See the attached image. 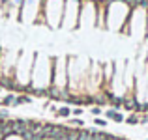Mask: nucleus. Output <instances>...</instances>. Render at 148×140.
Instances as JSON below:
<instances>
[{
  "instance_id": "8",
  "label": "nucleus",
  "mask_w": 148,
  "mask_h": 140,
  "mask_svg": "<svg viewBox=\"0 0 148 140\" xmlns=\"http://www.w3.org/2000/svg\"><path fill=\"white\" fill-rule=\"evenodd\" d=\"M107 116H109V118H112L114 122H122V116H120L118 112H114V110H109V112H107Z\"/></svg>"
},
{
  "instance_id": "11",
  "label": "nucleus",
  "mask_w": 148,
  "mask_h": 140,
  "mask_svg": "<svg viewBox=\"0 0 148 140\" xmlns=\"http://www.w3.org/2000/svg\"><path fill=\"white\" fill-rule=\"evenodd\" d=\"M71 123H73V125H83V122H81V120H71Z\"/></svg>"
},
{
  "instance_id": "2",
  "label": "nucleus",
  "mask_w": 148,
  "mask_h": 140,
  "mask_svg": "<svg viewBox=\"0 0 148 140\" xmlns=\"http://www.w3.org/2000/svg\"><path fill=\"white\" fill-rule=\"evenodd\" d=\"M28 131V122L26 120H13L11 122V133L13 135H23Z\"/></svg>"
},
{
  "instance_id": "9",
  "label": "nucleus",
  "mask_w": 148,
  "mask_h": 140,
  "mask_svg": "<svg viewBox=\"0 0 148 140\" xmlns=\"http://www.w3.org/2000/svg\"><path fill=\"white\" fill-rule=\"evenodd\" d=\"M8 116H10V114H8V110H6V108H2V110H0V120H6Z\"/></svg>"
},
{
  "instance_id": "7",
  "label": "nucleus",
  "mask_w": 148,
  "mask_h": 140,
  "mask_svg": "<svg viewBox=\"0 0 148 140\" xmlns=\"http://www.w3.org/2000/svg\"><path fill=\"white\" fill-rule=\"evenodd\" d=\"M77 140H94V137H92V133H88V131H79Z\"/></svg>"
},
{
  "instance_id": "3",
  "label": "nucleus",
  "mask_w": 148,
  "mask_h": 140,
  "mask_svg": "<svg viewBox=\"0 0 148 140\" xmlns=\"http://www.w3.org/2000/svg\"><path fill=\"white\" fill-rule=\"evenodd\" d=\"M0 105H2V107H15V95H13V93L4 95L2 101H0Z\"/></svg>"
},
{
  "instance_id": "10",
  "label": "nucleus",
  "mask_w": 148,
  "mask_h": 140,
  "mask_svg": "<svg viewBox=\"0 0 148 140\" xmlns=\"http://www.w3.org/2000/svg\"><path fill=\"white\" fill-rule=\"evenodd\" d=\"M81 112H83V110H81V108H73V110H71V114H75V116H79V114H81Z\"/></svg>"
},
{
  "instance_id": "4",
  "label": "nucleus",
  "mask_w": 148,
  "mask_h": 140,
  "mask_svg": "<svg viewBox=\"0 0 148 140\" xmlns=\"http://www.w3.org/2000/svg\"><path fill=\"white\" fill-rule=\"evenodd\" d=\"M25 140H43L45 137L43 135H40V133H34V131H26V133H23L21 135Z\"/></svg>"
},
{
  "instance_id": "6",
  "label": "nucleus",
  "mask_w": 148,
  "mask_h": 140,
  "mask_svg": "<svg viewBox=\"0 0 148 140\" xmlns=\"http://www.w3.org/2000/svg\"><path fill=\"white\" fill-rule=\"evenodd\" d=\"M71 114V110H69V107H60L56 110V116H60V118H68V116Z\"/></svg>"
},
{
  "instance_id": "1",
  "label": "nucleus",
  "mask_w": 148,
  "mask_h": 140,
  "mask_svg": "<svg viewBox=\"0 0 148 140\" xmlns=\"http://www.w3.org/2000/svg\"><path fill=\"white\" fill-rule=\"evenodd\" d=\"M64 6L66 0H43V22L49 24L51 28H56L62 24V17H64Z\"/></svg>"
},
{
  "instance_id": "5",
  "label": "nucleus",
  "mask_w": 148,
  "mask_h": 140,
  "mask_svg": "<svg viewBox=\"0 0 148 140\" xmlns=\"http://www.w3.org/2000/svg\"><path fill=\"white\" fill-rule=\"evenodd\" d=\"M28 103H32L30 95H15V107L17 105H28Z\"/></svg>"
}]
</instances>
